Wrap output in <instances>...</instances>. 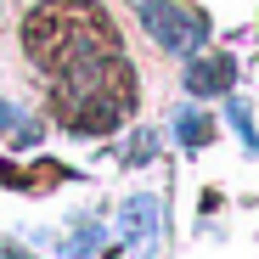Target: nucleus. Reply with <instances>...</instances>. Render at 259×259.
<instances>
[{"mask_svg": "<svg viewBox=\"0 0 259 259\" xmlns=\"http://www.w3.org/2000/svg\"><path fill=\"white\" fill-rule=\"evenodd\" d=\"M23 46L39 68L62 73L84 57L118 51V39H113V23L102 17V6H91V0H39L23 23Z\"/></svg>", "mask_w": 259, "mask_h": 259, "instance_id": "nucleus-1", "label": "nucleus"}, {"mask_svg": "<svg viewBox=\"0 0 259 259\" xmlns=\"http://www.w3.org/2000/svg\"><path fill=\"white\" fill-rule=\"evenodd\" d=\"M141 28L158 39L163 51H186L197 57L208 46V17L197 6H181V0H141Z\"/></svg>", "mask_w": 259, "mask_h": 259, "instance_id": "nucleus-2", "label": "nucleus"}, {"mask_svg": "<svg viewBox=\"0 0 259 259\" xmlns=\"http://www.w3.org/2000/svg\"><path fill=\"white\" fill-rule=\"evenodd\" d=\"M118 231H124V242H130V248L152 253V242H158V231H163V203H158L152 192H141V197H124Z\"/></svg>", "mask_w": 259, "mask_h": 259, "instance_id": "nucleus-3", "label": "nucleus"}, {"mask_svg": "<svg viewBox=\"0 0 259 259\" xmlns=\"http://www.w3.org/2000/svg\"><path fill=\"white\" fill-rule=\"evenodd\" d=\"M231 79H237L231 57H192L186 91H192V96H220V91H231Z\"/></svg>", "mask_w": 259, "mask_h": 259, "instance_id": "nucleus-4", "label": "nucleus"}, {"mask_svg": "<svg viewBox=\"0 0 259 259\" xmlns=\"http://www.w3.org/2000/svg\"><path fill=\"white\" fill-rule=\"evenodd\" d=\"M0 136H12L17 147H34L39 141V118H28V113H17L6 96H0Z\"/></svg>", "mask_w": 259, "mask_h": 259, "instance_id": "nucleus-5", "label": "nucleus"}, {"mask_svg": "<svg viewBox=\"0 0 259 259\" xmlns=\"http://www.w3.org/2000/svg\"><path fill=\"white\" fill-rule=\"evenodd\" d=\"M175 136H181L186 147H203V141H208V113H197V107L175 113Z\"/></svg>", "mask_w": 259, "mask_h": 259, "instance_id": "nucleus-6", "label": "nucleus"}, {"mask_svg": "<svg viewBox=\"0 0 259 259\" xmlns=\"http://www.w3.org/2000/svg\"><path fill=\"white\" fill-rule=\"evenodd\" d=\"M226 118H231V130H237V141H242L248 152H259V136H253V118H248V107H242V102H231V107H226Z\"/></svg>", "mask_w": 259, "mask_h": 259, "instance_id": "nucleus-7", "label": "nucleus"}, {"mask_svg": "<svg viewBox=\"0 0 259 259\" xmlns=\"http://www.w3.org/2000/svg\"><path fill=\"white\" fill-rule=\"evenodd\" d=\"M152 147H158L152 136H136V141H130V163H147V158H152Z\"/></svg>", "mask_w": 259, "mask_h": 259, "instance_id": "nucleus-8", "label": "nucleus"}]
</instances>
